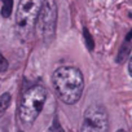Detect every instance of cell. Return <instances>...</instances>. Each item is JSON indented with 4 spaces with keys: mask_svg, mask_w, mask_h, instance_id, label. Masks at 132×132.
Instances as JSON below:
<instances>
[{
    "mask_svg": "<svg viewBox=\"0 0 132 132\" xmlns=\"http://www.w3.org/2000/svg\"><path fill=\"white\" fill-rule=\"evenodd\" d=\"M38 35L44 43H52L57 27V5L54 0H43L35 22Z\"/></svg>",
    "mask_w": 132,
    "mask_h": 132,
    "instance_id": "3",
    "label": "cell"
},
{
    "mask_svg": "<svg viewBox=\"0 0 132 132\" xmlns=\"http://www.w3.org/2000/svg\"><path fill=\"white\" fill-rule=\"evenodd\" d=\"M51 131H52V132H63L62 128H61V126H60V123H58V120H57V118H54L53 124H52V127H51Z\"/></svg>",
    "mask_w": 132,
    "mask_h": 132,
    "instance_id": "11",
    "label": "cell"
},
{
    "mask_svg": "<svg viewBox=\"0 0 132 132\" xmlns=\"http://www.w3.org/2000/svg\"><path fill=\"white\" fill-rule=\"evenodd\" d=\"M131 38H132V31H129L127 34L126 40H124V43L122 44V47L119 49V53L117 56V62L118 63H123L129 57V52H131Z\"/></svg>",
    "mask_w": 132,
    "mask_h": 132,
    "instance_id": "6",
    "label": "cell"
},
{
    "mask_svg": "<svg viewBox=\"0 0 132 132\" xmlns=\"http://www.w3.org/2000/svg\"><path fill=\"white\" fill-rule=\"evenodd\" d=\"M11 100H12V96H11L9 92H4L2 96H0V117H2L7 111V109L9 108Z\"/></svg>",
    "mask_w": 132,
    "mask_h": 132,
    "instance_id": "7",
    "label": "cell"
},
{
    "mask_svg": "<svg viewBox=\"0 0 132 132\" xmlns=\"http://www.w3.org/2000/svg\"><path fill=\"white\" fill-rule=\"evenodd\" d=\"M40 7L42 0H20L16 14V26L22 38L30 35L31 30L34 29Z\"/></svg>",
    "mask_w": 132,
    "mask_h": 132,
    "instance_id": "4",
    "label": "cell"
},
{
    "mask_svg": "<svg viewBox=\"0 0 132 132\" xmlns=\"http://www.w3.org/2000/svg\"><path fill=\"white\" fill-rule=\"evenodd\" d=\"M83 36H84V39H86L87 48H88L89 51H93V48H95V43H93V39H92V36L89 35V32H88L87 29L83 30Z\"/></svg>",
    "mask_w": 132,
    "mask_h": 132,
    "instance_id": "9",
    "label": "cell"
},
{
    "mask_svg": "<svg viewBox=\"0 0 132 132\" xmlns=\"http://www.w3.org/2000/svg\"><path fill=\"white\" fill-rule=\"evenodd\" d=\"M119 132H124V131H119Z\"/></svg>",
    "mask_w": 132,
    "mask_h": 132,
    "instance_id": "12",
    "label": "cell"
},
{
    "mask_svg": "<svg viewBox=\"0 0 132 132\" xmlns=\"http://www.w3.org/2000/svg\"><path fill=\"white\" fill-rule=\"evenodd\" d=\"M2 2H3L2 16L4 18H8L12 14V11H13V0H2Z\"/></svg>",
    "mask_w": 132,
    "mask_h": 132,
    "instance_id": "8",
    "label": "cell"
},
{
    "mask_svg": "<svg viewBox=\"0 0 132 132\" xmlns=\"http://www.w3.org/2000/svg\"><path fill=\"white\" fill-rule=\"evenodd\" d=\"M109 114L102 105H91L83 115L80 132H108Z\"/></svg>",
    "mask_w": 132,
    "mask_h": 132,
    "instance_id": "5",
    "label": "cell"
},
{
    "mask_svg": "<svg viewBox=\"0 0 132 132\" xmlns=\"http://www.w3.org/2000/svg\"><path fill=\"white\" fill-rule=\"evenodd\" d=\"M7 69H8V61L0 53V71H7Z\"/></svg>",
    "mask_w": 132,
    "mask_h": 132,
    "instance_id": "10",
    "label": "cell"
},
{
    "mask_svg": "<svg viewBox=\"0 0 132 132\" xmlns=\"http://www.w3.org/2000/svg\"><path fill=\"white\" fill-rule=\"evenodd\" d=\"M52 84L61 101L73 105L82 97L84 78L80 70L74 66H61L52 75Z\"/></svg>",
    "mask_w": 132,
    "mask_h": 132,
    "instance_id": "1",
    "label": "cell"
},
{
    "mask_svg": "<svg viewBox=\"0 0 132 132\" xmlns=\"http://www.w3.org/2000/svg\"><path fill=\"white\" fill-rule=\"evenodd\" d=\"M45 100H47V89L43 86L35 84L29 89H26L20 102V109H18L20 119L25 124L34 123L40 111L43 110Z\"/></svg>",
    "mask_w": 132,
    "mask_h": 132,
    "instance_id": "2",
    "label": "cell"
}]
</instances>
